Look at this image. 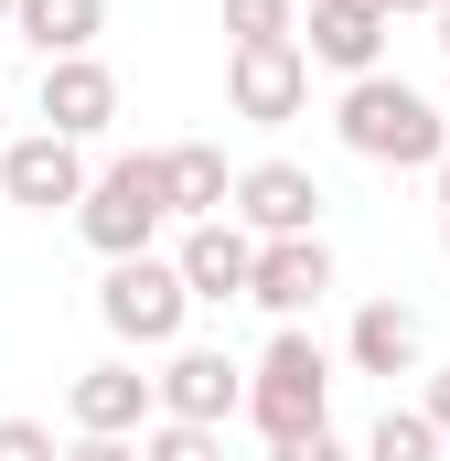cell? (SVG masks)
<instances>
[{
	"label": "cell",
	"instance_id": "1",
	"mask_svg": "<svg viewBox=\"0 0 450 461\" xmlns=\"http://www.w3.org/2000/svg\"><path fill=\"white\" fill-rule=\"evenodd\" d=\"M333 140L354 161H386V172H440L450 161V118L408 86V76H354L333 97Z\"/></svg>",
	"mask_w": 450,
	"mask_h": 461
},
{
	"label": "cell",
	"instance_id": "2",
	"mask_svg": "<svg viewBox=\"0 0 450 461\" xmlns=\"http://www.w3.org/2000/svg\"><path fill=\"white\" fill-rule=\"evenodd\" d=\"M247 419H257V440H268V451H279V440L333 429V354L311 344L301 322H279L268 354L247 365Z\"/></svg>",
	"mask_w": 450,
	"mask_h": 461
},
{
	"label": "cell",
	"instance_id": "3",
	"mask_svg": "<svg viewBox=\"0 0 450 461\" xmlns=\"http://www.w3.org/2000/svg\"><path fill=\"white\" fill-rule=\"evenodd\" d=\"M172 226V183H161V150H129L108 161L97 183H86V204H76V236L97 247V258H150V236Z\"/></svg>",
	"mask_w": 450,
	"mask_h": 461
},
{
	"label": "cell",
	"instance_id": "4",
	"mask_svg": "<svg viewBox=\"0 0 450 461\" xmlns=\"http://www.w3.org/2000/svg\"><path fill=\"white\" fill-rule=\"evenodd\" d=\"M97 322H108L129 354H172L183 322H194V279H183L172 258H118L108 279H97Z\"/></svg>",
	"mask_w": 450,
	"mask_h": 461
},
{
	"label": "cell",
	"instance_id": "5",
	"mask_svg": "<svg viewBox=\"0 0 450 461\" xmlns=\"http://www.w3.org/2000/svg\"><path fill=\"white\" fill-rule=\"evenodd\" d=\"M225 108L257 118V129H290L311 108V54L301 43H236L225 54Z\"/></svg>",
	"mask_w": 450,
	"mask_h": 461
},
{
	"label": "cell",
	"instance_id": "6",
	"mask_svg": "<svg viewBox=\"0 0 450 461\" xmlns=\"http://www.w3.org/2000/svg\"><path fill=\"white\" fill-rule=\"evenodd\" d=\"M65 419H76L86 440H140V429L161 419V375H140L129 354H108V365H86V375L65 386Z\"/></svg>",
	"mask_w": 450,
	"mask_h": 461
},
{
	"label": "cell",
	"instance_id": "7",
	"mask_svg": "<svg viewBox=\"0 0 450 461\" xmlns=\"http://www.w3.org/2000/svg\"><path fill=\"white\" fill-rule=\"evenodd\" d=\"M161 419H194V429L247 419V365H225L215 344H172L161 354Z\"/></svg>",
	"mask_w": 450,
	"mask_h": 461
},
{
	"label": "cell",
	"instance_id": "8",
	"mask_svg": "<svg viewBox=\"0 0 450 461\" xmlns=\"http://www.w3.org/2000/svg\"><path fill=\"white\" fill-rule=\"evenodd\" d=\"M86 140H54V129H22L11 150H0V194L11 204H32V215H54V204H86Z\"/></svg>",
	"mask_w": 450,
	"mask_h": 461
},
{
	"label": "cell",
	"instance_id": "9",
	"mask_svg": "<svg viewBox=\"0 0 450 461\" xmlns=\"http://www.w3.org/2000/svg\"><path fill=\"white\" fill-rule=\"evenodd\" d=\"M236 226L247 236H322V183L301 161H247L236 172Z\"/></svg>",
	"mask_w": 450,
	"mask_h": 461
},
{
	"label": "cell",
	"instance_id": "10",
	"mask_svg": "<svg viewBox=\"0 0 450 461\" xmlns=\"http://www.w3.org/2000/svg\"><path fill=\"white\" fill-rule=\"evenodd\" d=\"M301 54H311V65H333L343 86H354V76H386V0H311Z\"/></svg>",
	"mask_w": 450,
	"mask_h": 461
},
{
	"label": "cell",
	"instance_id": "11",
	"mask_svg": "<svg viewBox=\"0 0 450 461\" xmlns=\"http://www.w3.org/2000/svg\"><path fill=\"white\" fill-rule=\"evenodd\" d=\"M322 290H333V247H322V236H257V279H247V301H257L268 322H301Z\"/></svg>",
	"mask_w": 450,
	"mask_h": 461
},
{
	"label": "cell",
	"instance_id": "12",
	"mask_svg": "<svg viewBox=\"0 0 450 461\" xmlns=\"http://www.w3.org/2000/svg\"><path fill=\"white\" fill-rule=\"evenodd\" d=\"M172 268L194 279V301H247V279H257V236L236 226V215H204V226H183Z\"/></svg>",
	"mask_w": 450,
	"mask_h": 461
},
{
	"label": "cell",
	"instance_id": "13",
	"mask_svg": "<svg viewBox=\"0 0 450 461\" xmlns=\"http://www.w3.org/2000/svg\"><path fill=\"white\" fill-rule=\"evenodd\" d=\"M108 118H118V76L97 54H54V65H43V129H54V140H97Z\"/></svg>",
	"mask_w": 450,
	"mask_h": 461
},
{
	"label": "cell",
	"instance_id": "14",
	"mask_svg": "<svg viewBox=\"0 0 450 461\" xmlns=\"http://www.w3.org/2000/svg\"><path fill=\"white\" fill-rule=\"evenodd\" d=\"M161 183H172V215H183V226L236 215V172H225L215 140H172V150H161Z\"/></svg>",
	"mask_w": 450,
	"mask_h": 461
},
{
	"label": "cell",
	"instance_id": "15",
	"mask_svg": "<svg viewBox=\"0 0 450 461\" xmlns=\"http://www.w3.org/2000/svg\"><path fill=\"white\" fill-rule=\"evenodd\" d=\"M343 354H354V375H418V312L408 301H364Z\"/></svg>",
	"mask_w": 450,
	"mask_h": 461
},
{
	"label": "cell",
	"instance_id": "16",
	"mask_svg": "<svg viewBox=\"0 0 450 461\" xmlns=\"http://www.w3.org/2000/svg\"><path fill=\"white\" fill-rule=\"evenodd\" d=\"M43 65L54 54H97V32H108V0H22V22H11Z\"/></svg>",
	"mask_w": 450,
	"mask_h": 461
},
{
	"label": "cell",
	"instance_id": "17",
	"mask_svg": "<svg viewBox=\"0 0 450 461\" xmlns=\"http://www.w3.org/2000/svg\"><path fill=\"white\" fill-rule=\"evenodd\" d=\"M364 461H450V440H440V419H429V408H386V419H375V440H364Z\"/></svg>",
	"mask_w": 450,
	"mask_h": 461
},
{
	"label": "cell",
	"instance_id": "18",
	"mask_svg": "<svg viewBox=\"0 0 450 461\" xmlns=\"http://www.w3.org/2000/svg\"><path fill=\"white\" fill-rule=\"evenodd\" d=\"M140 461H225V429H194V419H150V429H140Z\"/></svg>",
	"mask_w": 450,
	"mask_h": 461
},
{
	"label": "cell",
	"instance_id": "19",
	"mask_svg": "<svg viewBox=\"0 0 450 461\" xmlns=\"http://www.w3.org/2000/svg\"><path fill=\"white\" fill-rule=\"evenodd\" d=\"M236 43H301V0H225Z\"/></svg>",
	"mask_w": 450,
	"mask_h": 461
},
{
	"label": "cell",
	"instance_id": "20",
	"mask_svg": "<svg viewBox=\"0 0 450 461\" xmlns=\"http://www.w3.org/2000/svg\"><path fill=\"white\" fill-rule=\"evenodd\" d=\"M0 461H65L43 419H0Z\"/></svg>",
	"mask_w": 450,
	"mask_h": 461
},
{
	"label": "cell",
	"instance_id": "21",
	"mask_svg": "<svg viewBox=\"0 0 450 461\" xmlns=\"http://www.w3.org/2000/svg\"><path fill=\"white\" fill-rule=\"evenodd\" d=\"M268 461H343V440H333V429H311V440H279Z\"/></svg>",
	"mask_w": 450,
	"mask_h": 461
},
{
	"label": "cell",
	"instance_id": "22",
	"mask_svg": "<svg viewBox=\"0 0 450 461\" xmlns=\"http://www.w3.org/2000/svg\"><path fill=\"white\" fill-rule=\"evenodd\" d=\"M65 461H140V440H86V429H76V440H65Z\"/></svg>",
	"mask_w": 450,
	"mask_h": 461
},
{
	"label": "cell",
	"instance_id": "23",
	"mask_svg": "<svg viewBox=\"0 0 450 461\" xmlns=\"http://www.w3.org/2000/svg\"><path fill=\"white\" fill-rule=\"evenodd\" d=\"M418 408L440 419V440H450V365H440V375H429V386H418Z\"/></svg>",
	"mask_w": 450,
	"mask_h": 461
},
{
	"label": "cell",
	"instance_id": "24",
	"mask_svg": "<svg viewBox=\"0 0 450 461\" xmlns=\"http://www.w3.org/2000/svg\"><path fill=\"white\" fill-rule=\"evenodd\" d=\"M408 11H440V0H386V22H408Z\"/></svg>",
	"mask_w": 450,
	"mask_h": 461
},
{
	"label": "cell",
	"instance_id": "25",
	"mask_svg": "<svg viewBox=\"0 0 450 461\" xmlns=\"http://www.w3.org/2000/svg\"><path fill=\"white\" fill-rule=\"evenodd\" d=\"M429 183H440V215H450V161H440V172H429Z\"/></svg>",
	"mask_w": 450,
	"mask_h": 461
},
{
	"label": "cell",
	"instance_id": "26",
	"mask_svg": "<svg viewBox=\"0 0 450 461\" xmlns=\"http://www.w3.org/2000/svg\"><path fill=\"white\" fill-rule=\"evenodd\" d=\"M429 22H440V54H450V0H440V11H429Z\"/></svg>",
	"mask_w": 450,
	"mask_h": 461
},
{
	"label": "cell",
	"instance_id": "27",
	"mask_svg": "<svg viewBox=\"0 0 450 461\" xmlns=\"http://www.w3.org/2000/svg\"><path fill=\"white\" fill-rule=\"evenodd\" d=\"M11 22H22V0H0V32H11Z\"/></svg>",
	"mask_w": 450,
	"mask_h": 461
},
{
	"label": "cell",
	"instance_id": "28",
	"mask_svg": "<svg viewBox=\"0 0 450 461\" xmlns=\"http://www.w3.org/2000/svg\"><path fill=\"white\" fill-rule=\"evenodd\" d=\"M0 150H11V108H0Z\"/></svg>",
	"mask_w": 450,
	"mask_h": 461
},
{
	"label": "cell",
	"instance_id": "29",
	"mask_svg": "<svg viewBox=\"0 0 450 461\" xmlns=\"http://www.w3.org/2000/svg\"><path fill=\"white\" fill-rule=\"evenodd\" d=\"M440 258H450V215H440Z\"/></svg>",
	"mask_w": 450,
	"mask_h": 461
}]
</instances>
